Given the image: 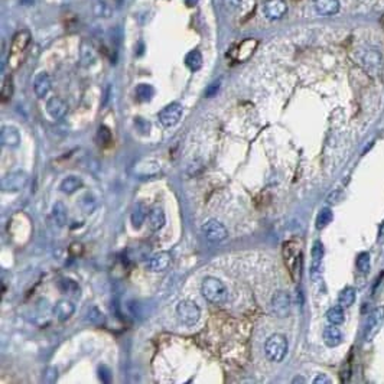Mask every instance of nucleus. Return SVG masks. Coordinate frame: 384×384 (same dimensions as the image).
I'll list each match as a JSON object with an SVG mask.
<instances>
[{"label":"nucleus","instance_id":"f704fd0d","mask_svg":"<svg viewBox=\"0 0 384 384\" xmlns=\"http://www.w3.org/2000/svg\"><path fill=\"white\" fill-rule=\"evenodd\" d=\"M95 198L93 195H90V194H87V195L83 196V199H81V202H80V207L83 208V211L86 214L93 213L95 210Z\"/></svg>","mask_w":384,"mask_h":384},{"label":"nucleus","instance_id":"ea45409f","mask_svg":"<svg viewBox=\"0 0 384 384\" xmlns=\"http://www.w3.org/2000/svg\"><path fill=\"white\" fill-rule=\"evenodd\" d=\"M57 377H58V373H57L55 368L49 367L43 371V380H45L46 383H54V381L57 380Z\"/></svg>","mask_w":384,"mask_h":384},{"label":"nucleus","instance_id":"79ce46f5","mask_svg":"<svg viewBox=\"0 0 384 384\" xmlns=\"http://www.w3.org/2000/svg\"><path fill=\"white\" fill-rule=\"evenodd\" d=\"M314 383H315V384H331V378H328V377L325 376V374H319V376L316 377L315 380H314Z\"/></svg>","mask_w":384,"mask_h":384},{"label":"nucleus","instance_id":"37998d69","mask_svg":"<svg viewBox=\"0 0 384 384\" xmlns=\"http://www.w3.org/2000/svg\"><path fill=\"white\" fill-rule=\"evenodd\" d=\"M185 3H187V6L192 8V6H195L196 3H198V0H185Z\"/></svg>","mask_w":384,"mask_h":384},{"label":"nucleus","instance_id":"412c9836","mask_svg":"<svg viewBox=\"0 0 384 384\" xmlns=\"http://www.w3.org/2000/svg\"><path fill=\"white\" fill-rule=\"evenodd\" d=\"M256 46H257V41L256 39H246V41H243V42L240 43L239 46H237V49L234 52V58L240 62H243V61H247L251 55H253V52L256 51Z\"/></svg>","mask_w":384,"mask_h":384},{"label":"nucleus","instance_id":"bb28decb","mask_svg":"<svg viewBox=\"0 0 384 384\" xmlns=\"http://www.w3.org/2000/svg\"><path fill=\"white\" fill-rule=\"evenodd\" d=\"M334 218V214L331 211V208H322L318 215H316V221H315V227L318 230H324L326 225H329L331 221H332Z\"/></svg>","mask_w":384,"mask_h":384},{"label":"nucleus","instance_id":"423d86ee","mask_svg":"<svg viewBox=\"0 0 384 384\" xmlns=\"http://www.w3.org/2000/svg\"><path fill=\"white\" fill-rule=\"evenodd\" d=\"M176 315L180 318V321L187 326H194L201 318V309L196 305L195 302L184 299L181 300L176 306Z\"/></svg>","mask_w":384,"mask_h":384},{"label":"nucleus","instance_id":"9b49d317","mask_svg":"<svg viewBox=\"0 0 384 384\" xmlns=\"http://www.w3.org/2000/svg\"><path fill=\"white\" fill-rule=\"evenodd\" d=\"M288 12V5L285 0H266L263 5V13L269 20H279Z\"/></svg>","mask_w":384,"mask_h":384},{"label":"nucleus","instance_id":"c9c22d12","mask_svg":"<svg viewBox=\"0 0 384 384\" xmlns=\"http://www.w3.org/2000/svg\"><path fill=\"white\" fill-rule=\"evenodd\" d=\"M97 139L100 142V145H109L111 142V132L110 129L106 126H100L97 132Z\"/></svg>","mask_w":384,"mask_h":384},{"label":"nucleus","instance_id":"4be33fe9","mask_svg":"<svg viewBox=\"0 0 384 384\" xmlns=\"http://www.w3.org/2000/svg\"><path fill=\"white\" fill-rule=\"evenodd\" d=\"M2 143L8 147H17L20 143V135L16 129L12 126H5L2 127Z\"/></svg>","mask_w":384,"mask_h":384},{"label":"nucleus","instance_id":"4c0bfd02","mask_svg":"<svg viewBox=\"0 0 384 384\" xmlns=\"http://www.w3.org/2000/svg\"><path fill=\"white\" fill-rule=\"evenodd\" d=\"M88 319L90 322L94 325H103L104 324V315L103 312L98 309V308H91L90 309V314H88Z\"/></svg>","mask_w":384,"mask_h":384},{"label":"nucleus","instance_id":"f03ea898","mask_svg":"<svg viewBox=\"0 0 384 384\" xmlns=\"http://www.w3.org/2000/svg\"><path fill=\"white\" fill-rule=\"evenodd\" d=\"M265 354L272 363H280L288 354V340L282 334L270 335L265 342Z\"/></svg>","mask_w":384,"mask_h":384},{"label":"nucleus","instance_id":"f3484780","mask_svg":"<svg viewBox=\"0 0 384 384\" xmlns=\"http://www.w3.org/2000/svg\"><path fill=\"white\" fill-rule=\"evenodd\" d=\"M322 337H324V342L328 345V347H338L340 344L344 340V335H342V331L338 328V325H328V326H325L324 334H322Z\"/></svg>","mask_w":384,"mask_h":384},{"label":"nucleus","instance_id":"72a5a7b5","mask_svg":"<svg viewBox=\"0 0 384 384\" xmlns=\"http://www.w3.org/2000/svg\"><path fill=\"white\" fill-rule=\"evenodd\" d=\"M12 95H13V81L12 77H6L2 83V101H9Z\"/></svg>","mask_w":384,"mask_h":384},{"label":"nucleus","instance_id":"5701e85b","mask_svg":"<svg viewBox=\"0 0 384 384\" xmlns=\"http://www.w3.org/2000/svg\"><path fill=\"white\" fill-rule=\"evenodd\" d=\"M84 182L80 176H75V175H69L67 178H64L62 182H61L60 189L64 192V194H74L75 191H78L80 188H83Z\"/></svg>","mask_w":384,"mask_h":384},{"label":"nucleus","instance_id":"f8f14e48","mask_svg":"<svg viewBox=\"0 0 384 384\" xmlns=\"http://www.w3.org/2000/svg\"><path fill=\"white\" fill-rule=\"evenodd\" d=\"M171 253H168V251H159V253H156L153 256L149 259V262H147V270H150V272H153V273H161V272H165L169 265H171Z\"/></svg>","mask_w":384,"mask_h":384},{"label":"nucleus","instance_id":"2eb2a0df","mask_svg":"<svg viewBox=\"0 0 384 384\" xmlns=\"http://www.w3.org/2000/svg\"><path fill=\"white\" fill-rule=\"evenodd\" d=\"M75 312V306L74 303L68 300V299H62V300H58L57 305L52 309V314L54 316L60 321V322H65L68 321L71 316L74 315Z\"/></svg>","mask_w":384,"mask_h":384},{"label":"nucleus","instance_id":"b1692460","mask_svg":"<svg viewBox=\"0 0 384 384\" xmlns=\"http://www.w3.org/2000/svg\"><path fill=\"white\" fill-rule=\"evenodd\" d=\"M52 217L55 222L60 225V227H65L67 222H68V213H67V208L65 205L62 204L61 201H57L54 207H52Z\"/></svg>","mask_w":384,"mask_h":384},{"label":"nucleus","instance_id":"aec40b11","mask_svg":"<svg viewBox=\"0 0 384 384\" xmlns=\"http://www.w3.org/2000/svg\"><path fill=\"white\" fill-rule=\"evenodd\" d=\"M147 224L152 231H159L163 228V225L166 224V215L161 207H155L150 210V213L147 214Z\"/></svg>","mask_w":384,"mask_h":384},{"label":"nucleus","instance_id":"58836bf2","mask_svg":"<svg viewBox=\"0 0 384 384\" xmlns=\"http://www.w3.org/2000/svg\"><path fill=\"white\" fill-rule=\"evenodd\" d=\"M220 86H221V80H215L214 83H211L207 88V91H205V97L211 98L214 95H217V93L220 91Z\"/></svg>","mask_w":384,"mask_h":384},{"label":"nucleus","instance_id":"c85d7f7f","mask_svg":"<svg viewBox=\"0 0 384 384\" xmlns=\"http://www.w3.org/2000/svg\"><path fill=\"white\" fill-rule=\"evenodd\" d=\"M344 308L340 306V305H337V306L329 308L328 311H326V319H328V322L329 324L334 325H341L344 322V319H345V315H344V311H342Z\"/></svg>","mask_w":384,"mask_h":384},{"label":"nucleus","instance_id":"e433bc0d","mask_svg":"<svg viewBox=\"0 0 384 384\" xmlns=\"http://www.w3.org/2000/svg\"><path fill=\"white\" fill-rule=\"evenodd\" d=\"M81 60H83L84 65H90V64L94 62V52L87 43H84L83 48H81Z\"/></svg>","mask_w":384,"mask_h":384},{"label":"nucleus","instance_id":"0eeeda50","mask_svg":"<svg viewBox=\"0 0 384 384\" xmlns=\"http://www.w3.org/2000/svg\"><path fill=\"white\" fill-rule=\"evenodd\" d=\"M202 234L208 241L211 243H220L224 241L228 236V231L225 228V225L220 222L218 220H208L202 225Z\"/></svg>","mask_w":384,"mask_h":384},{"label":"nucleus","instance_id":"2f4dec72","mask_svg":"<svg viewBox=\"0 0 384 384\" xmlns=\"http://www.w3.org/2000/svg\"><path fill=\"white\" fill-rule=\"evenodd\" d=\"M58 288L62 293H67V295H75L78 292V285L77 282H74L72 279H68V277H62L60 282H58Z\"/></svg>","mask_w":384,"mask_h":384},{"label":"nucleus","instance_id":"39448f33","mask_svg":"<svg viewBox=\"0 0 384 384\" xmlns=\"http://www.w3.org/2000/svg\"><path fill=\"white\" fill-rule=\"evenodd\" d=\"M384 324V306H378L376 309H373L368 314L366 324H364V332H363V338L366 342H371L376 335L381 331V326Z\"/></svg>","mask_w":384,"mask_h":384},{"label":"nucleus","instance_id":"4468645a","mask_svg":"<svg viewBox=\"0 0 384 384\" xmlns=\"http://www.w3.org/2000/svg\"><path fill=\"white\" fill-rule=\"evenodd\" d=\"M363 64L364 68L367 69L371 75H378L380 71L383 68V61H381V55L380 52L377 51H367L363 57Z\"/></svg>","mask_w":384,"mask_h":384},{"label":"nucleus","instance_id":"1a4fd4ad","mask_svg":"<svg viewBox=\"0 0 384 384\" xmlns=\"http://www.w3.org/2000/svg\"><path fill=\"white\" fill-rule=\"evenodd\" d=\"M26 184H28V175L25 172H10L2 180V189L5 192H19L25 188Z\"/></svg>","mask_w":384,"mask_h":384},{"label":"nucleus","instance_id":"6e6552de","mask_svg":"<svg viewBox=\"0 0 384 384\" xmlns=\"http://www.w3.org/2000/svg\"><path fill=\"white\" fill-rule=\"evenodd\" d=\"M182 106L180 103H171L166 107H163L162 110L159 111L158 119L161 121V124L165 127H172L175 124H178V121L182 117Z\"/></svg>","mask_w":384,"mask_h":384},{"label":"nucleus","instance_id":"dca6fc26","mask_svg":"<svg viewBox=\"0 0 384 384\" xmlns=\"http://www.w3.org/2000/svg\"><path fill=\"white\" fill-rule=\"evenodd\" d=\"M68 110V106L67 103L64 101L60 97H51L48 101H46V111L48 114L51 116L52 119L60 120L65 116V113Z\"/></svg>","mask_w":384,"mask_h":384},{"label":"nucleus","instance_id":"a878e982","mask_svg":"<svg viewBox=\"0 0 384 384\" xmlns=\"http://www.w3.org/2000/svg\"><path fill=\"white\" fill-rule=\"evenodd\" d=\"M185 65L188 67L191 71H198V69L202 67V55L198 49H192L187 54L185 57Z\"/></svg>","mask_w":384,"mask_h":384},{"label":"nucleus","instance_id":"7ed1b4c3","mask_svg":"<svg viewBox=\"0 0 384 384\" xmlns=\"http://www.w3.org/2000/svg\"><path fill=\"white\" fill-rule=\"evenodd\" d=\"M283 257H285V263L289 269L290 274L293 277L295 282H298L300 279V266H302V253L298 243L295 241H288L283 244Z\"/></svg>","mask_w":384,"mask_h":384},{"label":"nucleus","instance_id":"7c9ffc66","mask_svg":"<svg viewBox=\"0 0 384 384\" xmlns=\"http://www.w3.org/2000/svg\"><path fill=\"white\" fill-rule=\"evenodd\" d=\"M155 94L153 87L149 84H139L136 87V97L139 101H149Z\"/></svg>","mask_w":384,"mask_h":384},{"label":"nucleus","instance_id":"a211bd4d","mask_svg":"<svg viewBox=\"0 0 384 384\" xmlns=\"http://www.w3.org/2000/svg\"><path fill=\"white\" fill-rule=\"evenodd\" d=\"M314 5L321 16H334L340 12V0H314Z\"/></svg>","mask_w":384,"mask_h":384},{"label":"nucleus","instance_id":"473e14b6","mask_svg":"<svg viewBox=\"0 0 384 384\" xmlns=\"http://www.w3.org/2000/svg\"><path fill=\"white\" fill-rule=\"evenodd\" d=\"M93 10H94L95 16L100 17H110L111 16V8L107 5V2L104 0H95L93 5Z\"/></svg>","mask_w":384,"mask_h":384},{"label":"nucleus","instance_id":"c756f323","mask_svg":"<svg viewBox=\"0 0 384 384\" xmlns=\"http://www.w3.org/2000/svg\"><path fill=\"white\" fill-rule=\"evenodd\" d=\"M355 265H357V269H359V272L361 274L366 276V274L370 273V270H371V259H370V254H368L367 251L360 253L359 256H357Z\"/></svg>","mask_w":384,"mask_h":384},{"label":"nucleus","instance_id":"cd10ccee","mask_svg":"<svg viewBox=\"0 0 384 384\" xmlns=\"http://www.w3.org/2000/svg\"><path fill=\"white\" fill-rule=\"evenodd\" d=\"M147 218V213H146V208L142 204H139L135 207V210L132 211V215H130V220H132V224L135 228H140L143 225V222Z\"/></svg>","mask_w":384,"mask_h":384},{"label":"nucleus","instance_id":"393cba45","mask_svg":"<svg viewBox=\"0 0 384 384\" xmlns=\"http://www.w3.org/2000/svg\"><path fill=\"white\" fill-rule=\"evenodd\" d=\"M355 289L351 288V286H347L340 292V296H338V305L342 308H350L354 305L355 302Z\"/></svg>","mask_w":384,"mask_h":384},{"label":"nucleus","instance_id":"ddd939ff","mask_svg":"<svg viewBox=\"0 0 384 384\" xmlns=\"http://www.w3.org/2000/svg\"><path fill=\"white\" fill-rule=\"evenodd\" d=\"M325 250L324 244L316 240L312 244V250H311V256H312V266H311V276L312 279H315L318 274L321 273V267H322V259H324Z\"/></svg>","mask_w":384,"mask_h":384},{"label":"nucleus","instance_id":"9d476101","mask_svg":"<svg viewBox=\"0 0 384 384\" xmlns=\"http://www.w3.org/2000/svg\"><path fill=\"white\" fill-rule=\"evenodd\" d=\"M290 296L283 292V290H279L276 292L272 298V302H270V308H272V312L277 318H286L289 315L290 312Z\"/></svg>","mask_w":384,"mask_h":384},{"label":"nucleus","instance_id":"6ab92c4d","mask_svg":"<svg viewBox=\"0 0 384 384\" xmlns=\"http://www.w3.org/2000/svg\"><path fill=\"white\" fill-rule=\"evenodd\" d=\"M35 94L38 98H45L51 91V78L46 72H39L34 81Z\"/></svg>","mask_w":384,"mask_h":384},{"label":"nucleus","instance_id":"f257e3e1","mask_svg":"<svg viewBox=\"0 0 384 384\" xmlns=\"http://www.w3.org/2000/svg\"><path fill=\"white\" fill-rule=\"evenodd\" d=\"M201 293L208 302L214 305H221L228 298V289L224 283L214 276H207L201 285Z\"/></svg>","mask_w":384,"mask_h":384},{"label":"nucleus","instance_id":"a19ab883","mask_svg":"<svg viewBox=\"0 0 384 384\" xmlns=\"http://www.w3.org/2000/svg\"><path fill=\"white\" fill-rule=\"evenodd\" d=\"M224 3L228 9H237L241 6L243 0H224Z\"/></svg>","mask_w":384,"mask_h":384},{"label":"nucleus","instance_id":"20e7f679","mask_svg":"<svg viewBox=\"0 0 384 384\" xmlns=\"http://www.w3.org/2000/svg\"><path fill=\"white\" fill-rule=\"evenodd\" d=\"M29 42H31V34L28 31H20L13 38V42L10 45V54H9V65L12 68H17L20 65Z\"/></svg>","mask_w":384,"mask_h":384}]
</instances>
